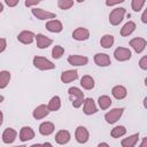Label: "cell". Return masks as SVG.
<instances>
[{"label":"cell","mask_w":147,"mask_h":147,"mask_svg":"<svg viewBox=\"0 0 147 147\" xmlns=\"http://www.w3.org/2000/svg\"><path fill=\"white\" fill-rule=\"evenodd\" d=\"M68 94H69V98H70V101H71L74 108L78 109L83 106L85 95H84V92L80 88H78L76 86H71V87L68 88Z\"/></svg>","instance_id":"obj_1"},{"label":"cell","mask_w":147,"mask_h":147,"mask_svg":"<svg viewBox=\"0 0 147 147\" xmlns=\"http://www.w3.org/2000/svg\"><path fill=\"white\" fill-rule=\"evenodd\" d=\"M32 64L36 69L41 70V71H48V70L55 69V64L51 60L44 56H34L32 59Z\"/></svg>","instance_id":"obj_2"},{"label":"cell","mask_w":147,"mask_h":147,"mask_svg":"<svg viewBox=\"0 0 147 147\" xmlns=\"http://www.w3.org/2000/svg\"><path fill=\"white\" fill-rule=\"evenodd\" d=\"M125 14H126V10L123 7H118V8L113 9L109 14V23L114 26L119 25V23L124 20Z\"/></svg>","instance_id":"obj_3"},{"label":"cell","mask_w":147,"mask_h":147,"mask_svg":"<svg viewBox=\"0 0 147 147\" xmlns=\"http://www.w3.org/2000/svg\"><path fill=\"white\" fill-rule=\"evenodd\" d=\"M31 14L37 20H40V21H49V20L56 18V14L55 13L45 10L42 8H32L31 9Z\"/></svg>","instance_id":"obj_4"},{"label":"cell","mask_w":147,"mask_h":147,"mask_svg":"<svg viewBox=\"0 0 147 147\" xmlns=\"http://www.w3.org/2000/svg\"><path fill=\"white\" fill-rule=\"evenodd\" d=\"M123 113H124V108H113L106 113L105 119L108 124H115L123 116Z\"/></svg>","instance_id":"obj_5"},{"label":"cell","mask_w":147,"mask_h":147,"mask_svg":"<svg viewBox=\"0 0 147 147\" xmlns=\"http://www.w3.org/2000/svg\"><path fill=\"white\" fill-rule=\"evenodd\" d=\"M129 45L131 46V48H132L137 54H141V53L145 51L146 46H147V41H146V39L142 38V37H136V38H133V39L130 40Z\"/></svg>","instance_id":"obj_6"},{"label":"cell","mask_w":147,"mask_h":147,"mask_svg":"<svg viewBox=\"0 0 147 147\" xmlns=\"http://www.w3.org/2000/svg\"><path fill=\"white\" fill-rule=\"evenodd\" d=\"M75 139L78 144H86L90 139L88 130L83 125H78L75 130Z\"/></svg>","instance_id":"obj_7"},{"label":"cell","mask_w":147,"mask_h":147,"mask_svg":"<svg viewBox=\"0 0 147 147\" xmlns=\"http://www.w3.org/2000/svg\"><path fill=\"white\" fill-rule=\"evenodd\" d=\"M132 56V53L129 48L126 47H117L115 51H114V57L116 61L118 62H125V61H129Z\"/></svg>","instance_id":"obj_8"},{"label":"cell","mask_w":147,"mask_h":147,"mask_svg":"<svg viewBox=\"0 0 147 147\" xmlns=\"http://www.w3.org/2000/svg\"><path fill=\"white\" fill-rule=\"evenodd\" d=\"M83 113L85 115H87V116L98 113V106H96L95 101L92 98L84 99V102H83Z\"/></svg>","instance_id":"obj_9"},{"label":"cell","mask_w":147,"mask_h":147,"mask_svg":"<svg viewBox=\"0 0 147 147\" xmlns=\"http://www.w3.org/2000/svg\"><path fill=\"white\" fill-rule=\"evenodd\" d=\"M36 33H33L30 30H23L17 34V40L23 45H30L34 41Z\"/></svg>","instance_id":"obj_10"},{"label":"cell","mask_w":147,"mask_h":147,"mask_svg":"<svg viewBox=\"0 0 147 147\" xmlns=\"http://www.w3.org/2000/svg\"><path fill=\"white\" fill-rule=\"evenodd\" d=\"M17 138V131L13 127H7L3 130L2 132V136H1V139H2V142L6 144V145H10L13 144Z\"/></svg>","instance_id":"obj_11"},{"label":"cell","mask_w":147,"mask_h":147,"mask_svg":"<svg viewBox=\"0 0 147 147\" xmlns=\"http://www.w3.org/2000/svg\"><path fill=\"white\" fill-rule=\"evenodd\" d=\"M67 61H68L69 64H71L74 67H84V65H86L88 63V57L87 56H84V55H77V54H75V55L68 56Z\"/></svg>","instance_id":"obj_12"},{"label":"cell","mask_w":147,"mask_h":147,"mask_svg":"<svg viewBox=\"0 0 147 147\" xmlns=\"http://www.w3.org/2000/svg\"><path fill=\"white\" fill-rule=\"evenodd\" d=\"M34 41H36V45L39 49H46L53 44V40L51 38L46 37L42 33H37L36 38H34Z\"/></svg>","instance_id":"obj_13"},{"label":"cell","mask_w":147,"mask_h":147,"mask_svg":"<svg viewBox=\"0 0 147 147\" xmlns=\"http://www.w3.org/2000/svg\"><path fill=\"white\" fill-rule=\"evenodd\" d=\"M94 63L98 65V67H109L111 64V60H110V56L106 53H96L94 55Z\"/></svg>","instance_id":"obj_14"},{"label":"cell","mask_w":147,"mask_h":147,"mask_svg":"<svg viewBox=\"0 0 147 147\" xmlns=\"http://www.w3.org/2000/svg\"><path fill=\"white\" fill-rule=\"evenodd\" d=\"M45 28L52 33H60L63 30V24H62L61 21H59L56 18H53V20H49V21L46 22Z\"/></svg>","instance_id":"obj_15"},{"label":"cell","mask_w":147,"mask_h":147,"mask_svg":"<svg viewBox=\"0 0 147 147\" xmlns=\"http://www.w3.org/2000/svg\"><path fill=\"white\" fill-rule=\"evenodd\" d=\"M72 38L77 41H85L90 38V30L83 26H79L74 30L72 32Z\"/></svg>","instance_id":"obj_16"},{"label":"cell","mask_w":147,"mask_h":147,"mask_svg":"<svg viewBox=\"0 0 147 147\" xmlns=\"http://www.w3.org/2000/svg\"><path fill=\"white\" fill-rule=\"evenodd\" d=\"M78 78V71L76 69H70V70H65L61 74L60 79L63 84H69L74 80H76Z\"/></svg>","instance_id":"obj_17"},{"label":"cell","mask_w":147,"mask_h":147,"mask_svg":"<svg viewBox=\"0 0 147 147\" xmlns=\"http://www.w3.org/2000/svg\"><path fill=\"white\" fill-rule=\"evenodd\" d=\"M49 113H51V111H49L47 105H39V106H37V107L33 109L32 116H33L34 119H42V118L47 117Z\"/></svg>","instance_id":"obj_18"},{"label":"cell","mask_w":147,"mask_h":147,"mask_svg":"<svg viewBox=\"0 0 147 147\" xmlns=\"http://www.w3.org/2000/svg\"><path fill=\"white\" fill-rule=\"evenodd\" d=\"M34 131L32 127L30 126H23L21 130H20V133H18V138L22 142H26L29 140H32L34 138Z\"/></svg>","instance_id":"obj_19"},{"label":"cell","mask_w":147,"mask_h":147,"mask_svg":"<svg viewBox=\"0 0 147 147\" xmlns=\"http://www.w3.org/2000/svg\"><path fill=\"white\" fill-rule=\"evenodd\" d=\"M54 139L57 145H67L71 139V134L68 130H60L56 132Z\"/></svg>","instance_id":"obj_20"},{"label":"cell","mask_w":147,"mask_h":147,"mask_svg":"<svg viewBox=\"0 0 147 147\" xmlns=\"http://www.w3.org/2000/svg\"><path fill=\"white\" fill-rule=\"evenodd\" d=\"M111 95L116 99V100H123L126 98L127 95V90L125 86L123 85H115L111 88Z\"/></svg>","instance_id":"obj_21"},{"label":"cell","mask_w":147,"mask_h":147,"mask_svg":"<svg viewBox=\"0 0 147 147\" xmlns=\"http://www.w3.org/2000/svg\"><path fill=\"white\" fill-rule=\"evenodd\" d=\"M54 130H55L54 123L48 122V121L42 122V123L39 125V133H40L41 136H45V137L51 136V134L54 132Z\"/></svg>","instance_id":"obj_22"},{"label":"cell","mask_w":147,"mask_h":147,"mask_svg":"<svg viewBox=\"0 0 147 147\" xmlns=\"http://www.w3.org/2000/svg\"><path fill=\"white\" fill-rule=\"evenodd\" d=\"M139 141V132L138 133H133L124 139L121 140V146L122 147H134Z\"/></svg>","instance_id":"obj_23"},{"label":"cell","mask_w":147,"mask_h":147,"mask_svg":"<svg viewBox=\"0 0 147 147\" xmlns=\"http://www.w3.org/2000/svg\"><path fill=\"white\" fill-rule=\"evenodd\" d=\"M136 28H137L136 23H134L133 21H129V22H126V23L121 28L119 33H121L122 37H129L130 34H132V33L134 32Z\"/></svg>","instance_id":"obj_24"},{"label":"cell","mask_w":147,"mask_h":147,"mask_svg":"<svg viewBox=\"0 0 147 147\" xmlns=\"http://www.w3.org/2000/svg\"><path fill=\"white\" fill-rule=\"evenodd\" d=\"M80 86L84 88V90H93L94 86H95V82H94V78L90 75H85L80 78Z\"/></svg>","instance_id":"obj_25"},{"label":"cell","mask_w":147,"mask_h":147,"mask_svg":"<svg viewBox=\"0 0 147 147\" xmlns=\"http://www.w3.org/2000/svg\"><path fill=\"white\" fill-rule=\"evenodd\" d=\"M114 42H115V38H114L113 34H109V33L103 34L101 37V39H100V46L102 48H105V49L110 48L114 45Z\"/></svg>","instance_id":"obj_26"},{"label":"cell","mask_w":147,"mask_h":147,"mask_svg":"<svg viewBox=\"0 0 147 147\" xmlns=\"http://www.w3.org/2000/svg\"><path fill=\"white\" fill-rule=\"evenodd\" d=\"M113 103V100L110 99L109 95H100L98 99V106L102 110H107Z\"/></svg>","instance_id":"obj_27"},{"label":"cell","mask_w":147,"mask_h":147,"mask_svg":"<svg viewBox=\"0 0 147 147\" xmlns=\"http://www.w3.org/2000/svg\"><path fill=\"white\" fill-rule=\"evenodd\" d=\"M47 107H48L49 111H57L61 108V98L59 95L52 96L47 103Z\"/></svg>","instance_id":"obj_28"},{"label":"cell","mask_w":147,"mask_h":147,"mask_svg":"<svg viewBox=\"0 0 147 147\" xmlns=\"http://www.w3.org/2000/svg\"><path fill=\"white\" fill-rule=\"evenodd\" d=\"M10 78H11V75L8 70L0 71V90H3L8 86V84L10 83Z\"/></svg>","instance_id":"obj_29"},{"label":"cell","mask_w":147,"mask_h":147,"mask_svg":"<svg viewBox=\"0 0 147 147\" xmlns=\"http://www.w3.org/2000/svg\"><path fill=\"white\" fill-rule=\"evenodd\" d=\"M125 134H126V129H125V126H123V125H117V126H115L114 129H111V131H110L111 138H115V139L122 138V137L125 136Z\"/></svg>","instance_id":"obj_30"},{"label":"cell","mask_w":147,"mask_h":147,"mask_svg":"<svg viewBox=\"0 0 147 147\" xmlns=\"http://www.w3.org/2000/svg\"><path fill=\"white\" fill-rule=\"evenodd\" d=\"M64 54V48L61 45H55L52 49V57L55 60H59L62 57V55Z\"/></svg>","instance_id":"obj_31"},{"label":"cell","mask_w":147,"mask_h":147,"mask_svg":"<svg viewBox=\"0 0 147 147\" xmlns=\"http://www.w3.org/2000/svg\"><path fill=\"white\" fill-rule=\"evenodd\" d=\"M74 0H57V7L61 10H68L74 6Z\"/></svg>","instance_id":"obj_32"},{"label":"cell","mask_w":147,"mask_h":147,"mask_svg":"<svg viewBox=\"0 0 147 147\" xmlns=\"http://www.w3.org/2000/svg\"><path fill=\"white\" fill-rule=\"evenodd\" d=\"M146 3V0H131V8L133 11H140Z\"/></svg>","instance_id":"obj_33"},{"label":"cell","mask_w":147,"mask_h":147,"mask_svg":"<svg viewBox=\"0 0 147 147\" xmlns=\"http://www.w3.org/2000/svg\"><path fill=\"white\" fill-rule=\"evenodd\" d=\"M139 67L141 70H147V55H144L139 61Z\"/></svg>","instance_id":"obj_34"},{"label":"cell","mask_w":147,"mask_h":147,"mask_svg":"<svg viewBox=\"0 0 147 147\" xmlns=\"http://www.w3.org/2000/svg\"><path fill=\"white\" fill-rule=\"evenodd\" d=\"M125 0H106V6L107 7H113V6H116V5H119L122 2H124Z\"/></svg>","instance_id":"obj_35"},{"label":"cell","mask_w":147,"mask_h":147,"mask_svg":"<svg viewBox=\"0 0 147 147\" xmlns=\"http://www.w3.org/2000/svg\"><path fill=\"white\" fill-rule=\"evenodd\" d=\"M42 0H25L24 5L25 7H33V6H37L38 3H40Z\"/></svg>","instance_id":"obj_36"},{"label":"cell","mask_w":147,"mask_h":147,"mask_svg":"<svg viewBox=\"0 0 147 147\" xmlns=\"http://www.w3.org/2000/svg\"><path fill=\"white\" fill-rule=\"evenodd\" d=\"M7 48V40L5 38H0V54L3 53Z\"/></svg>","instance_id":"obj_37"},{"label":"cell","mask_w":147,"mask_h":147,"mask_svg":"<svg viewBox=\"0 0 147 147\" xmlns=\"http://www.w3.org/2000/svg\"><path fill=\"white\" fill-rule=\"evenodd\" d=\"M3 1H5V3H6L8 7H10V8L16 7V6L18 5V2H20V0H3Z\"/></svg>","instance_id":"obj_38"},{"label":"cell","mask_w":147,"mask_h":147,"mask_svg":"<svg viewBox=\"0 0 147 147\" xmlns=\"http://www.w3.org/2000/svg\"><path fill=\"white\" fill-rule=\"evenodd\" d=\"M141 22H142L144 24L147 23V9H145V10L142 11V14H141Z\"/></svg>","instance_id":"obj_39"},{"label":"cell","mask_w":147,"mask_h":147,"mask_svg":"<svg viewBox=\"0 0 147 147\" xmlns=\"http://www.w3.org/2000/svg\"><path fill=\"white\" fill-rule=\"evenodd\" d=\"M146 146H147V137H145L142 139V142L140 144V147H146Z\"/></svg>","instance_id":"obj_40"},{"label":"cell","mask_w":147,"mask_h":147,"mask_svg":"<svg viewBox=\"0 0 147 147\" xmlns=\"http://www.w3.org/2000/svg\"><path fill=\"white\" fill-rule=\"evenodd\" d=\"M101 146H105V147H109V144H107V142H99V144H98V147H101Z\"/></svg>","instance_id":"obj_41"},{"label":"cell","mask_w":147,"mask_h":147,"mask_svg":"<svg viewBox=\"0 0 147 147\" xmlns=\"http://www.w3.org/2000/svg\"><path fill=\"white\" fill-rule=\"evenodd\" d=\"M2 123H3V114H2V111L0 110V126L2 125Z\"/></svg>","instance_id":"obj_42"},{"label":"cell","mask_w":147,"mask_h":147,"mask_svg":"<svg viewBox=\"0 0 147 147\" xmlns=\"http://www.w3.org/2000/svg\"><path fill=\"white\" fill-rule=\"evenodd\" d=\"M41 145H42V146H51V147H52V146H53V145H52V144H51V142H42V144H41Z\"/></svg>","instance_id":"obj_43"},{"label":"cell","mask_w":147,"mask_h":147,"mask_svg":"<svg viewBox=\"0 0 147 147\" xmlns=\"http://www.w3.org/2000/svg\"><path fill=\"white\" fill-rule=\"evenodd\" d=\"M2 11H3V3L0 2V13H2Z\"/></svg>","instance_id":"obj_44"},{"label":"cell","mask_w":147,"mask_h":147,"mask_svg":"<svg viewBox=\"0 0 147 147\" xmlns=\"http://www.w3.org/2000/svg\"><path fill=\"white\" fill-rule=\"evenodd\" d=\"M3 100H5V96H3V95H1V94H0V103H1V102H2V101H3Z\"/></svg>","instance_id":"obj_45"},{"label":"cell","mask_w":147,"mask_h":147,"mask_svg":"<svg viewBox=\"0 0 147 147\" xmlns=\"http://www.w3.org/2000/svg\"><path fill=\"white\" fill-rule=\"evenodd\" d=\"M146 101H147V98L144 99V107H145V108H146Z\"/></svg>","instance_id":"obj_46"},{"label":"cell","mask_w":147,"mask_h":147,"mask_svg":"<svg viewBox=\"0 0 147 147\" xmlns=\"http://www.w3.org/2000/svg\"><path fill=\"white\" fill-rule=\"evenodd\" d=\"M76 1H77V2H78V3H82V2H84V1H85V0H76Z\"/></svg>","instance_id":"obj_47"}]
</instances>
